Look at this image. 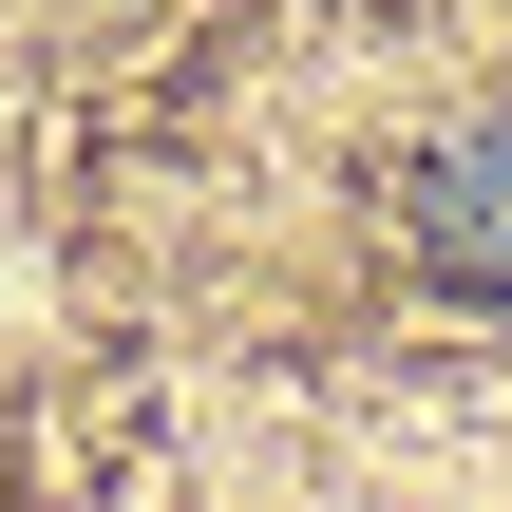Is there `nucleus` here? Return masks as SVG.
I'll return each mask as SVG.
<instances>
[{"mask_svg": "<svg viewBox=\"0 0 512 512\" xmlns=\"http://www.w3.org/2000/svg\"><path fill=\"white\" fill-rule=\"evenodd\" d=\"M399 228H418V266H437V285L512 304V95H494V114H456V133L399 171Z\"/></svg>", "mask_w": 512, "mask_h": 512, "instance_id": "nucleus-1", "label": "nucleus"}]
</instances>
